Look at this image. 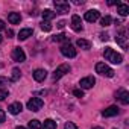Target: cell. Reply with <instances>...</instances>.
<instances>
[{"label":"cell","mask_w":129,"mask_h":129,"mask_svg":"<svg viewBox=\"0 0 129 129\" xmlns=\"http://www.w3.org/2000/svg\"><path fill=\"white\" fill-rule=\"evenodd\" d=\"M73 94H75L76 97H84V91H82V90H75Z\"/></svg>","instance_id":"30"},{"label":"cell","mask_w":129,"mask_h":129,"mask_svg":"<svg viewBox=\"0 0 129 129\" xmlns=\"http://www.w3.org/2000/svg\"><path fill=\"white\" fill-rule=\"evenodd\" d=\"M72 29L75 32H81L82 30V20L79 15H73L72 17Z\"/></svg>","instance_id":"12"},{"label":"cell","mask_w":129,"mask_h":129,"mask_svg":"<svg viewBox=\"0 0 129 129\" xmlns=\"http://www.w3.org/2000/svg\"><path fill=\"white\" fill-rule=\"evenodd\" d=\"M70 72V66H69V64H61V66L53 72V81H58V79H61L62 76H66L67 73Z\"/></svg>","instance_id":"3"},{"label":"cell","mask_w":129,"mask_h":129,"mask_svg":"<svg viewBox=\"0 0 129 129\" xmlns=\"http://www.w3.org/2000/svg\"><path fill=\"white\" fill-rule=\"evenodd\" d=\"M32 32H34V30H32L30 27H26V29H21V30L18 32V37H17V38H18L20 41H24V40H27L29 37H32Z\"/></svg>","instance_id":"14"},{"label":"cell","mask_w":129,"mask_h":129,"mask_svg":"<svg viewBox=\"0 0 129 129\" xmlns=\"http://www.w3.org/2000/svg\"><path fill=\"white\" fill-rule=\"evenodd\" d=\"M5 117H6L5 111H3V109H0V123H3V121H5Z\"/></svg>","instance_id":"31"},{"label":"cell","mask_w":129,"mask_h":129,"mask_svg":"<svg viewBox=\"0 0 129 129\" xmlns=\"http://www.w3.org/2000/svg\"><path fill=\"white\" fill-rule=\"evenodd\" d=\"M29 129H43V124L40 120H30L29 121Z\"/></svg>","instance_id":"24"},{"label":"cell","mask_w":129,"mask_h":129,"mask_svg":"<svg viewBox=\"0 0 129 129\" xmlns=\"http://www.w3.org/2000/svg\"><path fill=\"white\" fill-rule=\"evenodd\" d=\"M41 124H43V129H56V121H53L52 118L44 120V123H41Z\"/></svg>","instance_id":"21"},{"label":"cell","mask_w":129,"mask_h":129,"mask_svg":"<svg viewBox=\"0 0 129 129\" xmlns=\"http://www.w3.org/2000/svg\"><path fill=\"white\" fill-rule=\"evenodd\" d=\"M61 53L66 58H75L76 56V49L69 43V44H62L61 46Z\"/></svg>","instance_id":"6"},{"label":"cell","mask_w":129,"mask_h":129,"mask_svg":"<svg viewBox=\"0 0 129 129\" xmlns=\"http://www.w3.org/2000/svg\"><path fill=\"white\" fill-rule=\"evenodd\" d=\"M15 129H26V127H23V126H17Z\"/></svg>","instance_id":"36"},{"label":"cell","mask_w":129,"mask_h":129,"mask_svg":"<svg viewBox=\"0 0 129 129\" xmlns=\"http://www.w3.org/2000/svg\"><path fill=\"white\" fill-rule=\"evenodd\" d=\"M76 44H78V47H81V49H84V50H88V49L91 47V43L87 41V40H82V38H79V40L76 41Z\"/></svg>","instance_id":"20"},{"label":"cell","mask_w":129,"mask_h":129,"mask_svg":"<svg viewBox=\"0 0 129 129\" xmlns=\"http://www.w3.org/2000/svg\"><path fill=\"white\" fill-rule=\"evenodd\" d=\"M64 26H66V21H59V23H58V27H59V29H62Z\"/></svg>","instance_id":"34"},{"label":"cell","mask_w":129,"mask_h":129,"mask_svg":"<svg viewBox=\"0 0 129 129\" xmlns=\"http://www.w3.org/2000/svg\"><path fill=\"white\" fill-rule=\"evenodd\" d=\"M103 56H105V59L106 61H109V62H112V64H121L123 62V56L120 55V53H117L114 49H111V47H106L105 50H103Z\"/></svg>","instance_id":"1"},{"label":"cell","mask_w":129,"mask_h":129,"mask_svg":"<svg viewBox=\"0 0 129 129\" xmlns=\"http://www.w3.org/2000/svg\"><path fill=\"white\" fill-rule=\"evenodd\" d=\"M94 84H96V79H94L93 76H87V78L81 79V82H79V85H81V88H82V90L93 88V87H94Z\"/></svg>","instance_id":"9"},{"label":"cell","mask_w":129,"mask_h":129,"mask_svg":"<svg viewBox=\"0 0 129 129\" xmlns=\"http://www.w3.org/2000/svg\"><path fill=\"white\" fill-rule=\"evenodd\" d=\"M43 105H44V102H43V99H40V97H32L29 102H27V109H30V111H34V112H37V111H40L41 108H43Z\"/></svg>","instance_id":"5"},{"label":"cell","mask_w":129,"mask_h":129,"mask_svg":"<svg viewBox=\"0 0 129 129\" xmlns=\"http://www.w3.org/2000/svg\"><path fill=\"white\" fill-rule=\"evenodd\" d=\"M53 41L55 43H67V41H70V37L64 35V34H59V35L53 37Z\"/></svg>","instance_id":"22"},{"label":"cell","mask_w":129,"mask_h":129,"mask_svg":"<svg viewBox=\"0 0 129 129\" xmlns=\"http://www.w3.org/2000/svg\"><path fill=\"white\" fill-rule=\"evenodd\" d=\"M53 5H55L58 14H67L70 11V3L66 2V0H55Z\"/></svg>","instance_id":"4"},{"label":"cell","mask_w":129,"mask_h":129,"mask_svg":"<svg viewBox=\"0 0 129 129\" xmlns=\"http://www.w3.org/2000/svg\"><path fill=\"white\" fill-rule=\"evenodd\" d=\"M111 21H112V18H111L109 15H105L103 18H100V26L106 27V26H109V24H111Z\"/></svg>","instance_id":"25"},{"label":"cell","mask_w":129,"mask_h":129,"mask_svg":"<svg viewBox=\"0 0 129 129\" xmlns=\"http://www.w3.org/2000/svg\"><path fill=\"white\" fill-rule=\"evenodd\" d=\"M23 109V105L20 103V102H14V103H11L9 106H8V111L12 114V115H15V114H18L20 111Z\"/></svg>","instance_id":"15"},{"label":"cell","mask_w":129,"mask_h":129,"mask_svg":"<svg viewBox=\"0 0 129 129\" xmlns=\"http://www.w3.org/2000/svg\"><path fill=\"white\" fill-rule=\"evenodd\" d=\"M100 40H108V34H100Z\"/></svg>","instance_id":"33"},{"label":"cell","mask_w":129,"mask_h":129,"mask_svg":"<svg viewBox=\"0 0 129 129\" xmlns=\"http://www.w3.org/2000/svg\"><path fill=\"white\" fill-rule=\"evenodd\" d=\"M41 15H43V18H44V21H50V20H53V18L56 17V14H55L53 11H50V9H44V11L41 12Z\"/></svg>","instance_id":"19"},{"label":"cell","mask_w":129,"mask_h":129,"mask_svg":"<svg viewBox=\"0 0 129 129\" xmlns=\"http://www.w3.org/2000/svg\"><path fill=\"white\" fill-rule=\"evenodd\" d=\"M20 78H21V72H20V69H12L11 81H12V82H17V81H18Z\"/></svg>","instance_id":"23"},{"label":"cell","mask_w":129,"mask_h":129,"mask_svg":"<svg viewBox=\"0 0 129 129\" xmlns=\"http://www.w3.org/2000/svg\"><path fill=\"white\" fill-rule=\"evenodd\" d=\"M46 78H47V72H46L44 69H37V70L34 72V79H35L37 82H43Z\"/></svg>","instance_id":"13"},{"label":"cell","mask_w":129,"mask_h":129,"mask_svg":"<svg viewBox=\"0 0 129 129\" xmlns=\"http://www.w3.org/2000/svg\"><path fill=\"white\" fill-rule=\"evenodd\" d=\"M41 29H43L44 32H50V30H52V24H50L49 21H43V23H41Z\"/></svg>","instance_id":"26"},{"label":"cell","mask_w":129,"mask_h":129,"mask_svg":"<svg viewBox=\"0 0 129 129\" xmlns=\"http://www.w3.org/2000/svg\"><path fill=\"white\" fill-rule=\"evenodd\" d=\"M12 35H14V32H12V30L9 29V30H8V37H12Z\"/></svg>","instance_id":"35"},{"label":"cell","mask_w":129,"mask_h":129,"mask_svg":"<svg viewBox=\"0 0 129 129\" xmlns=\"http://www.w3.org/2000/svg\"><path fill=\"white\" fill-rule=\"evenodd\" d=\"M8 78H3V76H0V88H2L3 85H8Z\"/></svg>","instance_id":"29"},{"label":"cell","mask_w":129,"mask_h":129,"mask_svg":"<svg viewBox=\"0 0 129 129\" xmlns=\"http://www.w3.org/2000/svg\"><path fill=\"white\" fill-rule=\"evenodd\" d=\"M64 129H79L75 123H72V121H69V123H66V126H64Z\"/></svg>","instance_id":"28"},{"label":"cell","mask_w":129,"mask_h":129,"mask_svg":"<svg viewBox=\"0 0 129 129\" xmlns=\"http://www.w3.org/2000/svg\"><path fill=\"white\" fill-rule=\"evenodd\" d=\"M115 97H117V99L120 100V103H123V105H127V103H129V93H127L124 88L118 90L117 94H115Z\"/></svg>","instance_id":"11"},{"label":"cell","mask_w":129,"mask_h":129,"mask_svg":"<svg viewBox=\"0 0 129 129\" xmlns=\"http://www.w3.org/2000/svg\"><path fill=\"white\" fill-rule=\"evenodd\" d=\"M93 129H102V127H93Z\"/></svg>","instance_id":"37"},{"label":"cell","mask_w":129,"mask_h":129,"mask_svg":"<svg viewBox=\"0 0 129 129\" xmlns=\"http://www.w3.org/2000/svg\"><path fill=\"white\" fill-rule=\"evenodd\" d=\"M5 27H6V26H5V21L0 20V30H5Z\"/></svg>","instance_id":"32"},{"label":"cell","mask_w":129,"mask_h":129,"mask_svg":"<svg viewBox=\"0 0 129 129\" xmlns=\"http://www.w3.org/2000/svg\"><path fill=\"white\" fill-rule=\"evenodd\" d=\"M8 96H9V91H8V90H5V88H0V100H5Z\"/></svg>","instance_id":"27"},{"label":"cell","mask_w":129,"mask_h":129,"mask_svg":"<svg viewBox=\"0 0 129 129\" xmlns=\"http://www.w3.org/2000/svg\"><path fill=\"white\" fill-rule=\"evenodd\" d=\"M117 12L121 15V17H126L129 14V6L126 3H118L117 5Z\"/></svg>","instance_id":"18"},{"label":"cell","mask_w":129,"mask_h":129,"mask_svg":"<svg viewBox=\"0 0 129 129\" xmlns=\"http://www.w3.org/2000/svg\"><path fill=\"white\" fill-rule=\"evenodd\" d=\"M8 21H9L11 24H18V23L21 21V15H20L18 12H9V15H8Z\"/></svg>","instance_id":"17"},{"label":"cell","mask_w":129,"mask_h":129,"mask_svg":"<svg viewBox=\"0 0 129 129\" xmlns=\"http://www.w3.org/2000/svg\"><path fill=\"white\" fill-rule=\"evenodd\" d=\"M100 18V12L97 9H91V11H87L85 12V20L90 21V23H94L96 20Z\"/></svg>","instance_id":"10"},{"label":"cell","mask_w":129,"mask_h":129,"mask_svg":"<svg viewBox=\"0 0 129 129\" xmlns=\"http://www.w3.org/2000/svg\"><path fill=\"white\" fill-rule=\"evenodd\" d=\"M0 41H2V37H0Z\"/></svg>","instance_id":"38"},{"label":"cell","mask_w":129,"mask_h":129,"mask_svg":"<svg viewBox=\"0 0 129 129\" xmlns=\"http://www.w3.org/2000/svg\"><path fill=\"white\" fill-rule=\"evenodd\" d=\"M118 112H120V111H118L117 106H109V108H106V109L102 111V115H103V117H114V115H117Z\"/></svg>","instance_id":"16"},{"label":"cell","mask_w":129,"mask_h":129,"mask_svg":"<svg viewBox=\"0 0 129 129\" xmlns=\"http://www.w3.org/2000/svg\"><path fill=\"white\" fill-rule=\"evenodd\" d=\"M12 59H14L15 62H23V61L26 59L24 50H23L21 47H15V49L12 50Z\"/></svg>","instance_id":"8"},{"label":"cell","mask_w":129,"mask_h":129,"mask_svg":"<svg viewBox=\"0 0 129 129\" xmlns=\"http://www.w3.org/2000/svg\"><path fill=\"white\" fill-rule=\"evenodd\" d=\"M115 41L118 46H121L123 49L127 47V32L126 29H121L120 32H117V37H115Z\"/></svg>","instance_id":"7"},{"label":"cell","mask_w":129,"mask_h":129,"mask_svg":"<svg viewBox=\"0 0 129 129\" xmlns=\"http://www.w3.org/2000/svg\"><path fill=\"white\" fill-rule=\"evenodd\" d=\"M96 72L99 75H102V76H106V78H112L114 76V70L109 66H106L105 62H97L96 64Z\"/></svg>","instance_id":"2"}]
</instances>
